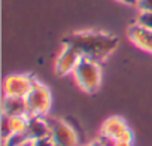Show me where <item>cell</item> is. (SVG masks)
Here are the masks:
<instances>
[{
  "label": "cell",
  "instance_id": "cell-4",
  "mask_svg": "<svg viewBox=\"0 0 152 146\" xmlns=\"http://www.w3.org/2000/svg\"><path fill=\"white\" fill-rule=\"evenodd\" d=\"M51 125V139L58 146H78L79 136L70 122L63 119H49Z\"/></svg>",
  "mask_w": 152,
  "mask_h": 146
},
{
  "label": "cell",
  "instance_id": "cell-10",
  "mask_svg": "<svg viewBox=\"0 0 152 146\" xmlns=\"http://www.w3.org/2000/svg\"><path fill=\"white\" fill-rule=\"evenodd\" d=\"M26 113H27L26 99L12 97V96H5L3 94L2 115H5V116H17V115H26Z\"/></svg>",
  "mask_w": 152,
  "mask_h": 146
},
{
  "label": "cell",
  "instance_id": "cell-12",
  "mask_svg": "<svg viewBox=\"0 0 152 146\" xmlns=\"http://www.w3.org/2000/svg\"><path fill=\"white\" fill-rule=\"evenodd\" d=\"M26 142H30L26 133H12L8 139L3 140V146H21Z\"/></svg>",
  "mask_w": 152,
  "mask_h": 146
},
{
  "label": "cell",
  "instance_id": "cell-7",
  "mask_svg": "<svg viewBox=\"0 0 152 146\" xmlns=\"http://www.w3.org/2000/svg\"><path fill=\"white\" fill-rule=\"evenodd\" d=\"M128 37L137 48L152 54V30L136 23L128 28Z\"/></svg>",
  "mask_w": 152,
  "mask_h": 146
},
{
  "label": "cell",
  "instance_id": "cell-6",
  "mask_svg": "<svg viewBox=\"0 0 152 146\" xmlns=\"http://www.w3.org/2000/svg\"><path fill=\"white\" fill-rule=\"evenodd\" d=\"M81 58L82 57L79 55V52L73 46L63 45V49H61V52L58 54V57L55 60V73H57V76H67V75H70V73H73L75 67L78 66Z\"/></svg>",
  "mask_w": 152,
  "mask_h": 146
},
{
  "label": "cell",
  "instance_id": "cell-17",
  "mask_svg": "<svg viewBox=\"0 0 152 146\" xmlns=\"http://www.w3.org/2000/svg\"><path fill=\"white\" fill-rule=\"evenodd\" d=\"M113 146H133V143H130V142H115V145Z\"/></svg>",
  "mask_w": 152,
  "mask_h": 146
},
{
  "label": "cell",
  "instance_id": "cell-11",
  "mask_svg": "<svg viewBox=\"0 0 152 146\" xmlns=\"http://www.w3.org/2000/svg\"><path fill=\"white\" fill-rule=\"evenodd\" d=\"M28 115H17V116H8L11 133H26L28 125Z\"/></svg>",
  "mask_w": 152,
  "mask_h": 146
},
{
  "label": "cell",
  "instance_id": "cell-13",
  "mask_svg": "<svg viewBox=\"0 0 152 146\" xmlns=\"http://www.w3.org/2000/svg\"><path fill=\"white\" fill-rule=\"evenodd\" d=\"M136 23L139 26H143V27L152 30V12H140L136 18Z\"/></svg>",
  "mask_w": 152,
  "mask_h": 146
},
{
  "label": "cell",
  "instance_id": "cell-9",
  "mask_svg": "<svg viewBox=\"0 0 152 146\" xmlns=\"http://www.w3.org/2000/svg\"><path fill=\"white\" fill-rule=\"evenodd\" d=\"M127 130H128V125L121 116H110L103 122V125L100 128V136L118 140L122 136V133Z\"/></svg>",
  "mask_w": 152,
  "mask_h": 146
},
{
  "label": "cell",
  "instance_id": "cell-15",
  "mask_svg": "<svg viewBox=\"0 0 152 146\" xmlns=\"http://www.w3.org/2000/svg\"><path fill=\"white\" fill-rule=\"evenodd\" d=\"M137 6L140 12H152V0H139Z\"/></svg>",
  "mask_w": 152,
  "mask_h": 146
},
{
  "label": "cell",
  "instance_id": "cell-19",
  "mask_svg": "<svg viewBox=\"0 0 152 146\" xmlns=\"http://www.w3.org/2000/svg\"><path fill=\"white\" fill-rule=\"evenodd\" d=\"M21 146H31V142H26V143H23Z\"/></svg>",
  "mask_w": 152,
  "mask_h": 146
},
{
  "label": "cell",
  "instance_id": "cell-3",
  "mask_svg": "<svg viewBox=\"0 0 152 146\" xmlns=\"http://www.w3.org/2000/svg\"><path fill=\"white\" fill-rule=\"evenodd\" d=\"M52 103L51 90L36 79L33 88L26 97L27 104V115L28 116H46Z\"/></svg>",
  "mask_w": 152,
  "mask_h": 146
},
{
  "label": "cell",
  "instance_id": "cell-5",
  "mask_svg": "<svg viewBox=\"0 0 152 146\" xmlns=\"http://www.w3.org/2000/svg\"><path fill=\"white\" fill-rule=\"evenodd\" d=\"M36 82V78L31 75H24V73H14L9 75L3 82V93L5 96L12 97H23L26 99L30 90L33 88Z\"/></svg>",
  "mask_w": 152,
  "mask_h": 146
},
{
  "label": "cell",
  "instance_id": "cell-18",
  "mask_svg": "<svg viewBox=\"0 0 152 146\" xmlns=\"http://www.w3.org/2000/svg\"><path fill=\"white\" fill-rule=\"evenodd\" d=\"M88 146H103V145H102V142H100V139H99V140H96V142H91Z\"/></svg>",
  "mask_w": 152,
  "mask_h": 146
},
{
  "label": "cell",
  "instance_id": "cell-14",
  "mask_svg": "<svg viewBox=\"0 0 152 146\" xmlns=\"http://www.w3.org/2000/svg\"><path fill=\"white\" fill-rule=\"evenodd\" d=\"M31 146H55V143L51 139V136H48V137H43V139L33 140L31 142Z\"/></svg>",
  "mask_w": 152,
  "mask_h": 146
},
{
  "label": "cell",
  "instance_id": "cell-8",
  "mask_svg": "<svg viewBox=\"0 0 152 146\" xmlns=\"http://www.w3.org/2000/svg\"><path fill=\"white\" fill-rule=\"evenodd\" d=\"M26 136L30 142L51 136L49 119H46L45 116H30L28 125H27V130H26Z\"/></svg>",
  "mask_w": 152,
  "mask_h": 146
},
{
  "label": "cell",
  "instance_id": "cell-20",
  "mask_svg": "<svg viewBox=\"0 0 152 146\" xmlns=\"http://www.w3.org/2000/svg\"><path fill=\"white\" fill-rule=\"evenodd\" d=\"M55 146H58V145H55Z\"/></svg>",
  "mask_w": 152,
  "mask_h": 146
},
{
  "label": "cell",
  "instance_id": "cell-1",
  "mask_svg": "<svg viewBox=\"0 0 152 146\" xmlns=\"http://www.w3.org/2000/svg\"><path fill=\"white\" fill-rule=\"evenodd\" d=\"M61 43L73 46L82 58L100 63L116 49L119 39L104 31H76L63 37Z\"/></svg>",
  "mask_w": 152,
  "mask_h": 146
},
{
  "label": "cell",
  "instance_id": "cell-16",
  "mask_svg": "<svg viewBox=\"0 0 152 146\" xmlns=\"http://www.w3.org/2000/svg\"><path fill=\"white\" fill-rule=\"evenodd\" d=\"M118 2H121V3H124V5H130V6H137V2L139 0H118Z\"/></svg>",
  "mask_w": 152,
  "mask_h": 146
},
{
  "label": "cell",
  "instance_id": "cell-2",
  "mask_svg": "<svg viewBox=\"0 0 152 146\" xmlns=\"http://www.w3.org/2000/svg\"><path fill=\"white\" fill-rule=\"evenodd\" d=\"M75 81L88 94L96 93L102 84V67L99 61H93L88 58H81L78 66L73 70Z\"/></svg>",
  "mask_w": 152,
  "mask_h": 146
}]
</instances>
